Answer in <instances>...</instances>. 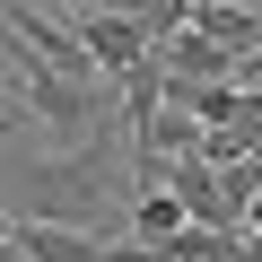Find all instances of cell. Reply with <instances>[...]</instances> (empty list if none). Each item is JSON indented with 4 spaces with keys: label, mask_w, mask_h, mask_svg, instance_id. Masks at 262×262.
Returning <instances> with one entry per match:
<instances>
[{
    "label": "cell",
    "mask_w": 262,
    "mask_h": 262,
    "mask_svg": "<svg viewBox=\"0 0 262 262\" xmlns=\"http://www.w3.org/2000/svg\"><path fill=\"white\" fill-rule=\"evenodd\" d=\"M9 245H18L27 262H96V253H105L88 227H53V219H18V227H9Z\"/></svg>",
    "instance_id": "4"
},
{
    "label": "cell",
    "mask_w": 262,
    "mask_h": 262,
    "mask_svg": "<svg viewBox=\"0 0 262 262\" xmlns=\"http://www.w3.org/2000/svg\"><path fill=\"white\" fill-rule=\"evenodd\" d=\"M9 227H18V219H9V210H0V245H9Z\"/></svg>",
    "instance_id": "5"
},
{
    "label": "cell",
    "mask_w": 262,
    "mask_h": 262,
    "mask_svg": "<svg viewBox=\"0 0 262 262\" xmlns=\"http://www.w3.org/2000/svg\"><path fill=\"white\" fill-rule=\"evenodd\" d=\"M149 53H158V70H166V79H236V88H245L236 53H219V44L201 35V27H175V35H158Z\"/></svg>",
    "instance_id": "3"
},
{
    "label": "cell",
    "mask_w": 262,
    "mask_h": 262,
    "mask_svg": "<svg viewBox=\"0 0 262 262\" xmlns=\"http://www.w3.org/2000/svg\"><path fill=\"white\" fill-rule=\"evenodd\" d=\"M122 122V114H114ZM114 122L96 131V140L61 149V158H27L18 166V192H27V219H53V227H88L96 219L114 227V210L131 201V175H114Z\"/></svg>",
    "instance_id": "1"
},
{
    "label": "cell",
    "mask_w": 262,
    "mask_h": 262,
    "mask_svg": "<svg viewBox=\"0 0 262 262\" xmlns=\"http://www.w3.org/2000/svg\"><path fill=\"white\" fill-rule=\"evenodd\" d=\"M192 9H201V0H192Z\"/></svg>",
    "instance_id": "6"
},
{
    "label": "cell",
    "mask_w": 262,
    "mask_h": 262,
    "mask_svg": "<svg viewBox=\"0 0 262 262\" xmlns=\"http://www.w3.org/2000/svg\"><path fill=\"white\" fill-rule=\"evenodd\" d=\"M70 35H79V53L96 61V79H105V88H122L131 70L149 61V35L131 27V18L114 9V0H96V9H79V18H70Z\"/></svg>",
    "instance_id": "2"
}]
</instances>
